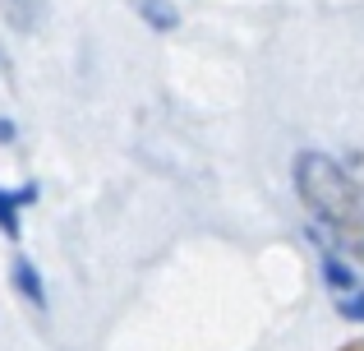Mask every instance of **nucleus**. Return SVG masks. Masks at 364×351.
<instances>
[{
  "instance_id": "1",
  "label": "nucleus",
  "mask_w": 364,
  "mask_h": 351,
  "mask_svg": "<svg viewBox=\"0 0 364 351\" xmlns=\"http://www.w3.org/2000/svg\"><path fill=\"white\" fill-rule=\"evenodd\" d=\"M295 194L314 222V245L332 250L364 278V185L337 157L300 153L295 157Z\"/></svg>"
},
{
  "instance_id": "7",
  "label": "nucleus",
  "mask_w": 364,
  "mask_h": 351,
  "mask_svg": "<svg viewBox=\"0 0 364 351\" xmlns=\"http://www.w3.org/2000/svg\"><path fill=\"white\" fill-rule=\"evenodd\" d=\"M337 351H364V337H355V342H341Z\"/></svg>"
},
{
  "instance_id": "6",
  "label": "nucleus",
  "mask_w": 364,
  "mask_h": 351,
  "mask_svg": "<svg viewBox=\"0 0 364 351\" xmlns=\"http://www.w3.org/2000/svg\"><path fill=\"white\" fill-rule=\"evenodd\" d=\"M0 139H5V144L14 139V125H9V120H0Z\"/></svg>"
},
{
  "instance_id": "5",
  "label": "nucleus",
  "mask_w": 364,
  "mask_h": 351,
  "mask_svg": "<svg viewBox=\"0 0 364 351\" xmlns=\"http://www.w3.org/2000/svg\"><path fill=\"white\" fill-rule=\"evenodd\" d=\"M134 9H139V14H143V23L161 28V33H166V28H176V23H180V19H176V9H171L166 0H134Z\"/></svg>"
},
{
  "instance_id": "2",
  "label": "nucleus",
  "mask_w": 364,
  "mask_h": 351,
  "mask_svg": "<svg viewBox=\"0 0 364 351\" xmlns=\"http://www.w3.org/2000/svg\"><path fill=\"white\" fill-rule=\"evenodd\" d=\"M318 263H323V282H328L332 305H337L346 319H360L364 324V278L346 259H337L332 250H323V245H318Z\"/></svg>"
},
{
  "instance_id": "3",
  "label": "nucleus",
  "mask_w": 364,
  "mask_h": 351,
  "mask_svg": "<svg viewBox=\"0 0 364 351\" xmlns=\"http://www.w3.org/2000/svg\"><path fill=\"white\" fill-rule=\"evenodd\" d=\"M9 282H14V291H18V296H23L33 310H46V287H42V273H37L28 259H14V268H9Z\"/></svg>"
},
{
  "instance_id": "4",
  "label": "nucleus",
  "mask_w": 364,
  "mask_h": 351,
  "mask_svg": "<svg viewBox=\"0 0 364 351\" xmlns=\"http://www.w3.org/2000/svg\"><path fill=\"white\" fill-rule=\"evenodd\" d=\"M33 194H37L33 185H23V189H0V231H5L9 241L18 236V208L33 204Z\"/></svg>"
}]
</instances>
